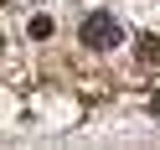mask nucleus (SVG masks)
<instances>
[{"label": "nucleus", "instance_id": "1", "mask_svg": "<svg viewBox=\"0 0 160 150\" xmlns=\"http://www.w3.org/2000/svg\"><path fill=\"white\" fill-rule=\"evenodd\" d=\"M78 36H83L88 52H114V47L124 42V21H119L114 11H93L83 26H78Z\"/></svg>", "mask_w": 160, "mask_h": 150}, {"label": "nucleus", "instance_id": "2", "mask_svg": "<svg viewBox=\"0 0 160 150\" xmlns=\"http://www.w3.org/2000/svg\"><path fill=\"white\" fill-rule=\"evenodd\" d=\"M134 57H139V62H145V67H155V62H160V36H139V47H134Z\"/></svg>", "mask_w": 160, "mask_h": 150}, {"label": "nucleus", "instance_id": "3", "mask_svg": "<svg viewBox=\"0 0 160 150\" xmlns=\"http://www.w3.org/2000/svg\"><path fill=\"white\" fill-rule=\"evenodd\" d=\"M26 31H31L36 42H47V36H52V16H31V21H26Z\"/></svg>", "mask_w": 160, "mask_h": 150}, {"label": "nucleus", "instance_id": "4", "mask_svg": "<svg viewBox=\"0 0 160 150\" xmlns=\"http://www.w3.org/2000/svg\"><path fill=\"white\" fill-rule=\"evenodd\" d=\"M150 114H160V93H155V98H150Z\"/></svg>", "mask_w": 160, "mask_h": 150}, {"label": "nucleus", "instance_id": "5", "mask_svg": "<svg viewBox=\"0 0 160 150\" xmlns=\"http://www.w3.org/2000/svg\"><path fill=\"white\" fill-rule=\"evenodd\" d=\"M0 52H5V42H0Z\"/></svg>", "mask_w": 160, "mask_h": 150}, {"label": "nucleus", "instance_id": "6", "mask_svg": "<svg viewBox=\"0 0 160 150\" xmlns=\"http://www.w3.org/2000/svg\"><path fill=\"white\" fill-rule=\"evenodd\" d=\"M0 5H5V0H0Z\"/></svg>", "mask_w": 160, "mask_h": 150}]
</instances>
